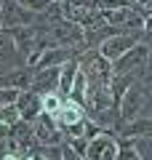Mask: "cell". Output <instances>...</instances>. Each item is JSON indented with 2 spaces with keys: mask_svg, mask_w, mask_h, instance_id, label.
<instances>
[{
  "mask_svg": "<svg viewBox=\"0 0 152 160\" xmlns=\"http://www.w3.org/2000/svg\"><path fill=\"white\" fill-rule=\"evenodd\" d=\"M78 69L88 83H101V86H109V78H112V64L104 56H99V51H85L78 56Z\"/></svg>",
  "mask_w": 152,
  "mask_h": 160,
  "instance_id": "3957f363",
  "label": "cell"
},
{
  "mask_svg": "<svg viewBox=\"0 0 152 160\" xmlns=\"http://www.w3.org/2000/svg\"><path fill=\"white\" fill-rule=\"evenodd\" d=\"M13 67H24L22 56H19L16 46H13V38L11 32H0V69L6 72V69H13Z\"/></svg>",
  "mask_w": 152,
  "mask_h": 160,
  "instance_id": "8fae6325",
  "label": "cell"
},
{
  "mask_svg": "<svg viewBox=\"0 0 152 160\" xmlns=\"http://www.w3.org/2000/svg\"><path fill=\"white\" fill-rule=\"evenodd\" d=\"M62 160H83L78 152H75L72 147H67V144H62Z\"/></svg>",
  "mask_w": 152,
  "mask_h": 160,
  "instance_id": "e0dca14e",
  "label": "cell"
},
{
  "mask_svg": "<svg viewBox=\"0 0 152 160\" xmlns=\"http://www.w3.org/2000/svg\"><path fill=\"white\" fill-rule=\"evenodd\" d=\"M29 128H32V136H35V142H38L40 147H59V144L64 142L51 115H43V112H40L38 118L29 123Z\"/></svg>",
  "mask_w": 152,
  "mask_h": 160,
  "instance_id": "52a82bcc",
  "label": "cell"
},
{
  "mask_svg": "<svg viewBox=\"0 0 152 160\" xmlns=\"http://www.w3.org/2000/svg\"><path fill=\"white\" fill-rule=\"evenodd\" d=\"M32 67H13L0 72V88H11V91H27L29 80H32Z\"/></svg>",
  "mask_w": 152,
  "mask_h": 160,
  "instance_id": "9c48e42d",
  "label": "cell"
},
{
  "mask_svg": "<svg viewBox=\"0 0 152 160\" xmlns=\"http://www.w3.org/2000/svg\"><path fill=\"white\" fill-rule=\"evenodd\" d=\"M141 40H149V32H118L112 35V38H107L104 43H101L96 51H99V56H104L109 64L115 62V59H120L128 48H134L136 43H141Z\"/></svg>",
  "mask_w": 152,
  "mask_h": 160,
  "instance_id": "277c9868",
  "label": "cell"
},
{
  "mask_svg": "<svg viewBox=\"0 0 152 160\" xmlns=\"http://www.w3.org/2000/svg\"><path fill=\"white\" fill-rule=\"evenodd\" d=\"M69 59H78V51H69V48H48L43 56L38 59L32 69H56L62 64H67Z\"/></svg>",
  "mask_w": 152,
  "mask_h": 160,
  "instance_id": "7c38bea8",
  "label": "cell"
},
{
  "mask_svg": "<svg viewBox=\"0 0 152 160\" xmlns=\"http://www.w3.org/2000/svg\"><path fill=\"white\" fill-rule=\"evenodd\" d=\"M13 3H16V6H22L24 11H29V13H38V16L51 6V0H13Z\"/></svg>",
  "mask_w": 152,
  "mask_h": 160,
  "instance_id": "9a60e30c",
  "label": "cell"
},
{
  "mask_svg": "<svg viewBox=\"0 0 152 160\" xmlns=\"http://www.w3.org/2000/svg\"><path fill=\"white\" fill-rule=\"evenodd\" d=\"M51 3H62V0H51Z\"/></svg>",
  "mask_w": 152,
  "mask_h": 160,
  "instance_id": "d6986e66",
  "label": "cell"
},
{
  "mask_svg": "<svg viewBox=\"0 0 152 160\" xmlns=\"http://www.w3.org/2000/svg\"><path fill=\"white\" fill-rule=\"evenodd\" d=\"M13 107H16V112H19V120L32 123V120L40 115V96H38V93H32L29 88H27V91H19Z\"/></svg>",
  "mask_w": 152,
  "mask_h": 160,
  "instance_id": "30bf717a",
  "label": "cell"
},
{
  "mask_svg": "<svg viewBox=\"0 0 152 160\" xmlns=\"http://www.w3.org/2000/svg\"><path fill=\"white\" fill-rule=\"evenodd\" d=\"M118 158V139L112 131H104L99 136L88 139L83 160H115Z\"/></svg>",
  "mask_w": 152,
  "mask_h": 160,
  "instance_id": "8992f818",
  "label": "cell"
},
{
  "mask_svg": "<svg viewBox=\"0 0 152 160\" xmlns=\"http://www.w3.org/2000/svg\"><path fill=\"white\" fill-rule=\"evenodd\" d=\"M59 86V67L56 69H35L32 80H29V91L45 96V93H53Z\"/></svg>",
  "mask_w": 152,
  "mask_h": 160,
  "instance_id": "ba28073f",
  "label": "cell"
},
{
  "mask_svg": "<svg viewBox=\"0 0 152 160\" xmlns=\"http://www.w3.org/2000/svg\"><path fill=\"white\" fill-rule=\"evenodd\" d=\"M75 75H78V59H69L67 64H62L59 67V86H56V93L62 99L69 96V88H72L75 83Z\"/></svg>",
  "mask_w": 152,
  "mask_h": 160,
  "instance_id": "4fadbf2b",
  "label": "cell"
},
{
  "mask_svg": "<svg viewBox=\"0 0 152 160\" xmlns=\"http://www.w3.org/2000/svg\"><path fill=\"white\" fill-rule=\"evenodd\" d=\"M16 160H35V158H32V155H19Z\"/></svg>",
  "mask_w": 152,
  "mask_h": 160,
  "instance_id": "ac0fdd59",
  "label": "cell"
},
{
  "mask_svg": "<svg viewBox=\"0 0 152 160\" xmlns=\"http://www.w3.org/2000/svg\"><path fill=\"white\" fill-rule=\"evenodd\" d=\"M112 75H139V78H149V43L141 40L134 48H128L120 59H115L112 62Z\"/></svg>",
  "mask_w": 152,
  "mask_h": 160,
  "instance_id": "7a4b0ae2",
  "label": "cell"
},
{
  "mask_svg": "<svg viewBox=\"0 0 152 160\" xmlns=\"http://www.w3.org/2000/svg\"><path fill=\"white\" fill-rule=\"evenodd\" d=\"M29 24H38V13L24 11L13 0H0V27L6 32H11L16 27H29Z\"/></svg>",
  "mask_w": 152,
  "mask_h": 160,
  "instance_id": "5b68a950",
  "label": "cell"
},
{
  "mask_svg": "<svg viewBox=\"0 0 152 160\" xmlns=\"http://www.w3.org/2000/svg\"><path fill=\"white\" fill-rule=\"evenodd\" d=\"M147 102H149V78L134 83V86H131L128 91L118 99L115 109H118L120 126H123V123H128V120H134V118H139V115H144ZM120 126H118V128H120Z\"/></svg>",
  "mask_w": 152,
  "mask_h": 160,
  "instance_id": "6da1fadb",
  "label": "cell"
},
{
  "mask_svg": "<svg viewBox=\"0 0 152 160\" xmlns=\"http://www.w3.org/2000/svg\"><path fill=\"white\" fill-rule=\"evenodd\" d=\"M0 32H3V27H0Z\"/></svg>",
  "mask_w": 152,
  "mask_h": 160,
  "instance_id": "ffe728a7",
  "label": "cell"
},
{
  "mask_svg": "<svg viewBox=\"0 0 152 160\" xmlns=\"http://www.w3.org/2000/svg\"><path fill=\"white\" fill-rule=\"evenodd\" d=\"M62 104H64V99L59 96L56 91H53V93H45V96H40V112H43V115H51V118H53V115L62 109Z\"/></svg>",
  "mask_w": 152,
  "mask_h": 160,
  "instance_id": "5bb4252c",
  "label": "cell"
},
{
  "mask_svg": "<svg viewBox=\"0 0 152 160\" xmlns=\"http://www.w3.org/2000/svg\"><path fill=\"white\" fill-rule=\"evenodd\" d=\"M0 123H3V126H13V123H19V112H16L13 104L0 107Z\"/></svg>",
  "mask_w": 152,
  "mask_h": 160,
  "instance_id": "2e32d148",
  "label": "cell"
}]
</instances>
